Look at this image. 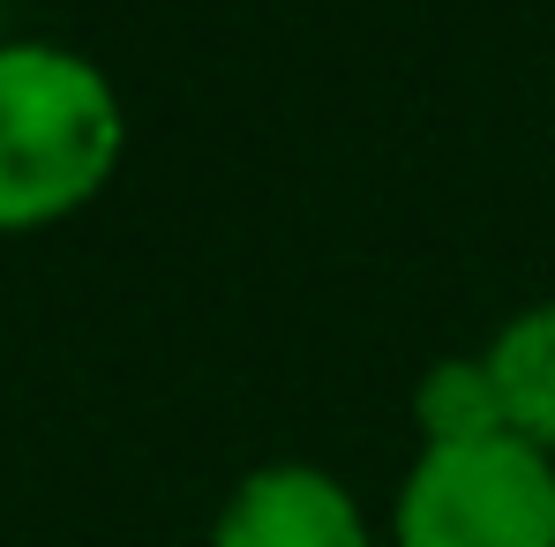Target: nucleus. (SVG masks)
<instances>
[{
	"label": "nucleus",
	"mask_w": 555,
	"mask_h": 547,
	"mask_svg": "<svg viewBox=\"0 0 555 547\" xmlns=\"http://www.w3.org/2000/svg\"><path fill=\"white\" fill-rule=\"evenodd\" d=\"M128 105L113 76L53 38L0 45V233L61 225L120 173Z\"/></svg>",
	"instance_id": "1"
},
{
	"label": "nucleus",
	"mask_w": 555,
	"mask_h": 547,
	"mask_svg": "<svg viewBox=\"0 0 555 547\" xmlns=\"http://www.w3.org/2000/svg\"><path fill=\"white\" fill-rule=\"evenodd\" d=\"M390 547H555V457L526 435L421 451L390 503Z\"/></svg>",
	"instance_id": "2"
},
{
	"label": "nucleus",
	"mask_w": 555,
	"mask_h": 547,
	"mask_svg": "<svg viewBox=\"0 0 555 547\" xmlns=\"http://www.w3.org/2000/svg\"><path fill=\"white\" fill-rule=\"evenodd\" d=\"M210 547H383L361 510V495L308 465V457H278L256 465L248 480H233V495L218 503Z\"/></svg>",
	"instance_id": "3"
},
{
	"label": "nucleus",
	"mask_w": 555,
	"mask_h": 547,
	"mask_svg": "<svg viewBox=\"0 0 555 547\" xmlns=\"http://www.w3.org/2000/svg\"><path fill=\"white\" fill-rule=\"evenodd\" d=\"M488 367H495L511 435H526L533 451L555 457V300L511 315V323L488 338Z\"/></svg>",
	"instance_id": "4"
},
{
	"label": "nucleus",
	"mask_w": 555,
	"mask_h": 547,
	"mask_svg": "<svg viewBox=\"0 0 555 547\" xmlns=\"http://www.w3.org/2000/svg\"><path fill=\"white\" fill-rule=\"evenodd\" d=\"M413 428H421V451H451V443L511 435L488 353H451V361L428 367V375L413 382Z\"/></svg>",
	"instance_id": "5"
}]
</instances>
